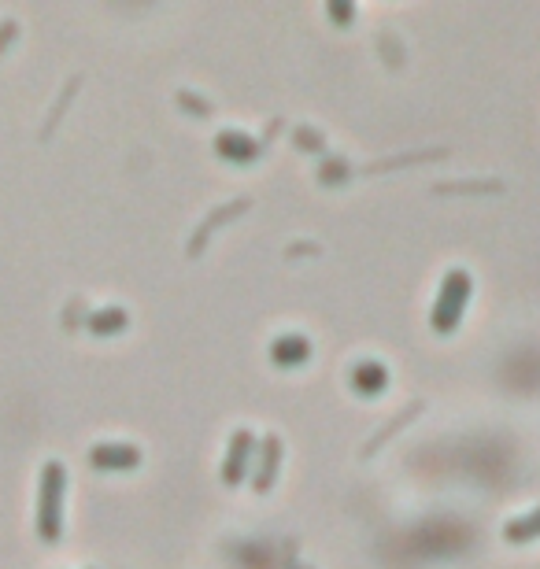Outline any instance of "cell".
I'll return each mask as SVG.
<instances>
[{"label": "cell", "mask_w": 540, "mask_h": 569, "mask_svg": "<svg viewBox=\"0 0 540 569\" xmlns=\"http://www.w3.org/2000/svg\"><path fill=\"white\" fill-rule=\"evenodd\" d=\"M63 496H67V470L63 462L49 459L41 466V485H37V533L49 544L63 536Z\"/></svg>", "instance_id": "obj_1"}, {"label": "cell", "mask_w": 540, "mask_h": 569, "mask_svg": "<svg viewBox=\"0 0 540 569\" xmlns=\"http://www.w3.org/2000/svg\"><path fill=\"white\" fill-rule=\"evenodd\" d=\"M470 303V274L467 270H448L441 278V289H437V300H433V329L437 333H452L455 326H459V318H463V311H467Z\"/></svg>", "instance_id": "obj_2"}, {"label": "cell", "mask_w": 540, "mask_h": 569, "mask_svg": "<svg viewBox=\"0 0 540 569\" xmlns=\"http://www.w3.org/2000/svg\"><path fill=\"white\" fill-rule=\"evenodd\" d=\"M252 451H256V436L248 433V429H234L226 459H222V481L226 485H241L248 473H252Z\"/></svg>", "instance_id": "obj_3"}, {"label": "cell", "mask_w": 540, "mask_h": 569, "mask_svg": "<svg viewBox=\"0 0 540 569\" xmlns=\"http://www.w3.org/2000/svg\"><path fill=\"white\" fill-rule=\"evenodd\" d=\"M89 462L100 466V470H130V466L141 462V451L130 440H104V444L89 448Z\"/></svg>", "instance_id": "obj_4"}, {"label": "cell", "mask_w": 540, "mask_h": 569, "mask_svg": "<svg viewBox=\"0 0 540 569\" xmlns=\"http://www.w3.org/2000/svg\"><path fill=\"white\" fill-rule=\"evenodd\" d=\"M278 462H282V440L278 436H267L263 444H259V466L252 473V485H256V492H267L270 485H274V477H278Z\"/></svg>", "instance_id": "obj_5"}, {"label": "cell", "mask_w": 540, "mask_h": 569, "mask_svg": "<svg viewBox=\"0 0 540 569\" xmlns=\"http://www.w3.org/2000/svg\"><path fill=\"white\" fill-rule=\"evenodd\" d=\"M307 355H311V340L300 337V333H285L270 344V359L282 366H296V363H307Z\"/></svg>", "instance_id": "obj_6"}, {"label": "cell", "mask_w": 540, "mask_h": 569, "mask_svg": "<svg viewBox=\"0 0 540 569\" xmlns=\"http://www.w3.org/2000/svg\"><path fill=\"white\" fill-rule=\"evenodd\" d=\"M352 385H356V392L374 396V392H381V388L389 385V370L381 363H374V359H363V363L352 366Z\"/></svg>", "instance_id": "obj_7"}, {"label": "cell", "mask_w": 540, "mask_h": 569, "mask_svg": "<svg viewBox=\"0 0 540 569\" xmlns=\"http://www.w3.org/2000/svg\"><path fill=\"white\" fill-rule=\"evenodd\" d=\"M215 148H219L226 159H256L259 156L256 141L245 137V134H237V130H222L219 141H215Z\"/></svg>", "instance_id": "obj_8"}, {"label": "cell", "mask_w": 540, "mask_h": 569, "mask_svg": "<svg viewBox=\"0 0 540 569\" xmlns=\"http://www.w3.org/2000/svg\"><path fill=\"white\" fill-rule=\"evenodd\" d=\"M126 322H130V315H126L123 307H104V311L89 315V329L93 333H119V329H126Z\"/></svg>", "instance_id": "obj_9"}, {"label": "cell", "mask_w": 540, "mask_h": 569, "mask_svg": "<svg viewBox=\"0 0 540 569\" xmlns=\"http://www.w3.org/2000/svg\"><path fill=\"white\" fill-rule=\"evenodd\" d=\"M504 536L507 540H529V536H540V507L537 510H529V514H522V518L515 521H507L504 525Z\"/></svg>", "instance_id": "obj_10"}]
</instances>
